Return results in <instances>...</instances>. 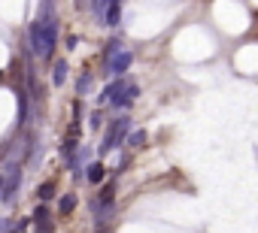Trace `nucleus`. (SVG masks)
<instances>
[{
    "mask_svg": "<svg viewBox=\"0 0 258 233\" xmlns=\"http://www.w3.org/2000/svg\"><path fill=\"white\" fill-rule=\"evenodd\" d=\"M31 46L40 58H52L58 46V19L55 16H40L31 25Z\"/></svg>",
    "mask_w": 258,
    "mask_h": 233,
    "instance_id": "obj_1",
    "label": "nucleus"
},
{
    "mask_svg": "<svg viewBox=\"0 0 258 233\" xmlns=\"http://www.w3.org/2000/svg\"><path fill=\"white\" fill-rule=\"evenodd\" d=\"M127 131H131V119H112V125L106 128V134H103V143H100V155H109L112 149H118L121 146V140L127 137Z\"/></svg>",
    "mask_w": 258,
    "mask_h": 233,
    "instance_id": "obj_2",
    "label": "nucleus"
},
{
    "mask_svg": "<svg viewBox=\"0 0 258 233\" xmlns=\"http://www.w3.org/2000/svg\"><path fill=\"white\" fill-rule=\"evenodd\" d=\"M131 61H134L131 52H127V49H118L112 58H106V70H109V76H121V73H127Z\"/></svg>",
    "mask_w": 258,
    "mask_h": 233,
    "instance_id": "obj_3",
    "label": "nucleus"
},
{
    "mask_svg": "<svg viewBox=\"0 0 258 233\" xmlns=\"http://www.w3.org/2000/svg\"><path fill=\"white\" fill-rule=\"evenodd\" d=\"M7 170H10V176H7V188H4V203H13L16 200V191L22 185V170L19 167H7Z\"/></svg>",
    "mask_w": 258,
    "mask_h": 233,
    "instance_id": "obj_4",
    "label": "nucleus"
},
{
    "mask_svg": "<svg viewBox=\"0 0 258 233\" xmlns=\"http://www.w3.org/2000/svg\"><path fill=\"white\" fill-rule=\"evenodd\" d=\"M34 221H37V233H52V215H49V209L46 206H37V212H34Z\"/></svg>",
    "mask_w": 258,
    "mask_h": 233,
    "instance_id": "obj_5",
    "label": "nucleus"
},
{
    "mask_svg": "<svg viewBox=\"0 0 258 233\" xmlns=\"http://www.w3.org/2000/svg\"><path fill=\"white\" fill-rule=\"evenodd\" d=\"M137 97H140V88H137V82H131V88H127V91H124V94H121L112 106H115V109H127V106H131Z\"/></svg>",
    "mask_w": 258,
    "mask_h": 233,
    "instance_id": "obj_6",
    "label": "nucleus"
},
{
    "mask_svg": "<svg viewBox=\"0 0 258 233\" xmlns=\"http://www.w3.org/2000/svg\"><path fill=\"white\" fill-rule=\"evenodd\" d=\"M118 13H121V0H109V10H106V25L112 28V25H118Z\"/></svg>",
    "mask_w": 258,
    "mask_h": 233,
    "instance_id": "obj_7",
    "label": "nucleus"
},
{
    "mask_svg": "<svg viewBox=\"0 0 258 233\" xmlns=\"http://www.w3.org/2000/svg\"><path fill=\"white\" fill-rule=\"evenodd\" d=\"M67 79V61H55V73H52V82L55 85H64Z\"/></svg>",
    "mask_w": 258,
    "mask_h": 233,
    "instance_id": "obj_8",
    "label": "nucleus"
},
{
    "mask_svg": "<svg viewBox=\"0 0 258 233\" xmlns=\"http://www.w3.org/2000/svg\"><path fill=\"white\" fill-rule=\"evenodd\" d=\"M103 173H106V167H103V164H88V173H85V176H88V182H94V185H97V182L103 179Z\"/></svg>",
    "mask_w": 258,
    "mask_h": 233,
    "instance_id": "obj_9",
    "label": "nucleus"
},
{
    "mask_svg": "<svg viewBox=\"0 0 258 233\" xmlns=\"http://www.w3.org/2000/svg\"><path fill=\"white\" fill-rule=\"evenodd\" d=\"M58 209H61V215H70V212L76 209V197H73V194H64L61 203H58Z\"/></svg>",
    "mask_w": 258,
    "mask_h": 233,
    "instance_id": "obj_10",
    "label": "nucleus"
},
{
    "mask_svg": "<svg viewBox=\"0 0 258 233\" xmlns=\"http://www.w3.org/2000/svg\"><path fill=\"white\" fill-rule=\"evenodd\" d=\"M91 10L97 19H106V10H109V0H91Z\"/></svg>",
    "mask_w": 258,
    "mask_h": 233,
    "instance_id": "obj_11",
    "label": "nucleus"
},
{
    "mask_svg": "<svg viewBox=\"0 0 258 233\" xmlns=\"http://www.w3.org/2000/svg\"><path fill=\"white\" fill-rule=\"evenodd\" d=\"M37 194H40V200H52L55 197V182H43Z\"/></svg>",
    "mask_w": 258,
    "mask_h": 233,
    "instance_id": "obj_12",
    "label": "nucleus"
},
{
    "mask_svg": "<svg viewBox=\"0 0 258 233\" xmlns=\"http://www.w3.org/2000/svg\"><path fill=\"white\" fill-rule=\"evenodd\" d=\"M143 143H146V134H143V131H137V134L127 137V146H134V149H140Z\"/></svg>",
    "mask_w": 258,
    "mask_h": 233,
    "instance_id": "obj_13",
    "label": "nucleus"
},
{
    "mask_svg": "<svg viewBox=\"0 0 258 233\" xmlns=\"http://www.w3.org/2000/svg\"><path fill=\"white\" fill-rule=\"evenodd\" d=\"M88 88H91V76H88V73H85V76H82V79H79V94H85V91H88Z\"/></svg>",
    "mask_w": 258,
    "mask_h": 233,
    "instance_id": "obj_14",
    "label": "nucleus"
},
{
    "mask_svg": "<svg viewBox=\"0 0 258 233\" xmlns=\"http://www.w3.org/2000/svg\"><path fill=\"white\" fill-rule=\"evenodd\" d=\"M0 197H4V179H0Z\"/></svg>",
    "mask_w": 258,
    "mask_h": 233,
    "instance_id": "obj_15",
    "label": "nucleus"
},
{
    "mask_svg": "<svg viewBox=\"0 0 258 233\" xmlns=\"http://www.w3.org/2000/svg\"><path fill=\"white\" fill-rule=\"evenodd\" d=\"M0 230H4V218H0Z\"/></svg>",
    "mask_w": 258,
    "mask_h": 233,
    "instance_id": "obj_16",
    "label": "nucleus"
},
{
    "mask_svg": "<svg viewBox=\"0 0 258 233\" xmlns=\"http://www.w3.org/2000/svg\"><path fill=\"white\" fill-rule=\"evenodd\" d=\"M97 233H106V230H97Z\"/></svg>",
    "mask_w": 258,
    "mask_h": 233,
    "instance_id": "obj_17",
    "label": "nucleus"
}]
</instances>
